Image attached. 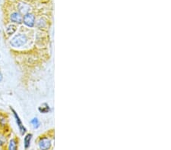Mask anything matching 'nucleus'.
Returning a JSON list of instances; mask_svg holds the SVG:
<instances>
[{
	"mask_svg": "<svg viewBox=\"0 0 171 150\" xmlns=\"http://www.w3.org/2000/svg\"><path fill=\"white\" fill-rule=\"evenodd\" d=\"M51 147V141L47 137H43L39 140V148L40 149L47 150Z\"/></svg>",
	"mask_w": 171,
	"mask_h": 150,
	"instance_id": "4",
	"label": "nucleus"
},
{
	"mask_svg": "<svg viewBox=\"0 0 171 150\" xmlns=\"http://www.w3.org/2000/svg\"><path fill=\"white\" fill-rule=\"evenodd\" d=\"M27 41V37L25 34L19 33L18 35L15 36L10 41V44L13 47H20L25 45Z\"/></svg>",
	"mask_w": 171,
	"mask_h": 150,
	"instance_id": "1",
	"label": "nucleus"
},
{
	"mask_svg": "<svg viewBox=\"0 0 171 150\" xmlns=\"http://www.w3.org/2000/svg\"><path fill=\"white\" fill-rule=\"evenodd\" d=\"M38 111H39L40 113H43V114H47V113L50 112V107H49L48 104L43 103L42 105L38 108Z\"/></svg>",
	"mask_w": 171,
	"mask_h": 150,
	"instance_id": "7",
	"label": "nucleus"
},
{
	"mask_svg": "<svg viewBox=\"0 0 171 150\" xmlns=\"http://www.w3.org/2000/svg\"><path fill=\"white\" fill-rule=\"evenodd\" d=\"M18 148V145H17V142L15 139H11V141L9 142V149L10 150H15Z\"/></svg>",
	"mask_w": 171,
	"mask_h": 150,
	"instance_id": "11",
	"label": "nucleus"
},
{
	"mask_svg": "<svg viewBox=\"0 0 171 150\" xmlns=\"http://www.w3.org/2000/svg\"><path fill=\"white\" fill-rule=\"evenodd\" d=\"M5 140H3V141H2V137H0V146H2V145L5 143Z\"/></svg>",
	"mask_w": 171,
	"mask_h": 150,
	"instance_id": "12",
	"label": "nucleus"
},
{
	"mask_svg": "<svg viewBox=\"0 0 171 150\" xmlns=\"http://www.w3.org/2000/svg\"><path fill=\"white\" fill-rule=\"evenodd\" d=\"M2 79H3V76H2V73H1V72H0V82L2 81Z\"/></svg>",
	"mask_w": 171,
	"mask_h": 150,
	"instance_id": "13",
	"label": "nucleus"
},
{
	"mask_svg": "<svg viewBox=\"0 0 171 150\" xmlns=\"http://www.w3.org/2000/svg\"><path fill=\"white\" fill-rule=\"evenodd\" d=\"M10 20H11V22L20 25L23 21V17L21 15V14L19 13V12H14L10 15Z\"/></svg>",
	"mask_w": 171,
	"mask_h": 150,
	"instance_id": "5",
	"label": "nucleus"
},
{
	"mask_svg": "<svg viewBox=\"0 0 171 150\" xmlns=\"http://www.w3.org/2000/svg\"><path fill=\"white\" fill-rule=\"evenodd\" d=\"M18 9L20 11L19 13L26 15V14L29 13V11L31 10V6L25 2H20L18 5Z\"/></svg>",
	"mask_w": 171,
	"mask_h": 150,
	"instance_id": "6",
	"label": "nucleus"
},
{
	"mask_svg": "<svg viewBox=\"0 0 171 150\" xmlns=\"http://www.w3.org/2000/svg\"><path fill=\"white\" fill-rule=\"evenodd\" d=\"M16 29H17V27L14 25H9L6 27L5 28V32H6L7 35L8 36H11L16 31Z\"/></svg>",
	"mask_w": 171,
	"mask_h": 150,
	"instance_id": "9",
	"label": "nucleus"
},
{
	"mask_svg": "<svg viewBox=\"0 0 171 150\" xmlns=\"http://www.w3.org/2000/svg\"><path fill=\"white\" fill-rule=\"evenodd\" d=\"M22 23H24L28 27H33L34 26V24H35V17L33 14H26L23 18Z\"/></svg>",
	"mask_w": 171,
	"mask_h": 150,
	"instance_id": "2",
	"label": "nucleus"
},
{
	"mask_svg": "<svg viewBox=\"0 0 171 150\" xmlns=\"http://www.w3.org/2000/svg\"><path fill=\"white\" fill-rule=\"evenodd\" d=\"M31 124H32V126H33V127L34 129H37L40 125V121H39L37 117H33V119L31 121Z\"/></svg>",
	"mask_w": 171,
	"mask_h": 150,
	"instance_id": "10",
	"label": "nucleus"
},
{
	"mask_svg": "<svg viewBox=\"0 0 171 150\" xmlns=\"http://www.w3.org/2000/svg\"><path fill=\"white\" fill-rule=\"evenodd\" d=\"M10 108H11V112H13V115H14V116H15V118L16 123H17V124H18V128H19V130H20L21 134L24 135L25 133H26V131H27V130H26V128H25V127H24V125H23L22 121H21V120L20 117L18 116V113L16 112L14 110L13 108H11V107Z\"/></svg>",
	"mask_w": 171,
	"mask_h": 150,
	"instance_id": "3",
	"label": "nucleus"
},
{
	"mask_svg": "<svg viewBox=\"0 0 171 150\" xmlns=\"http://www.w3.org/2000/svg\"><path fill=\"white\" fill-rule=\"evenodd\" d=\"M32 137H33V135L31 134V133H27V134L25 136V139H24V145H25V148L26 149L30 147Z\"/></svg>",
	"mask_w": 171,
	"mask_h": 150,
	"instance_id": "8",
	"label": "nucleus"
}]
</instances>
